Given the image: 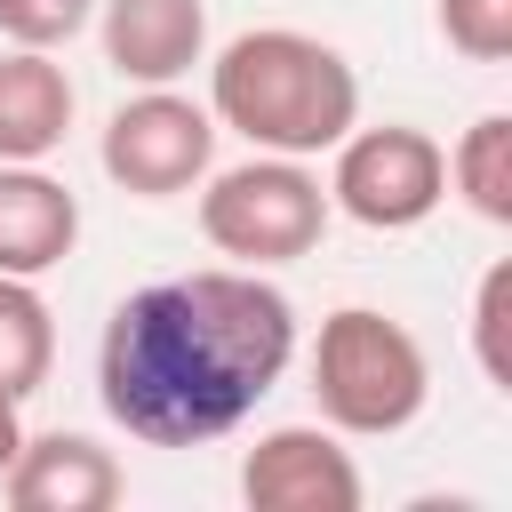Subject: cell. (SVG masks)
I'll return each instance as SVG.
<instances>
[{
	"mask_svg": "<svg viewBox=\"0 0 512 512\" xmlns=\"http://www.w3.org/2000/svg\"><path fill=\"white\" fill-rule=\"evenodd\" d=\"M296 360V304L256 264H208L112 304L96 344L104 416L144 448H200L256 416Z\"/></svg>",
	"mask_w": 512,
	"mask_h": 512,
	"instance_id": "cell-1",
	"label": "cell"
},
{
	"mask_svg": "<svg viewBox=\"0 0 512 512\" xmlns=\"http://www.w3.org/2000/svg\"><path fill=\"white\" fill-rule=\"evenodd\" d=\"M208 112H216V128L248 136L256 152L312 160L360 120V72L320 32L256 24V32L224 40V56L208 64Z\"/></svg>",
	"mask_w": 512,
	"mask_h": 512,
	"instance_id": "cell-2",
	"label": "cell"
},
{
	"mask_svg": "<svg viewBox=\"0 0 512 512\" xmlns=\"http://www.w3.org/2000/svg\"><path fill=\"white\" fill-rule=\"evenodd\" d=\"M312 400H320V424L328 432H352V440H384V432H408L432 400V360L424 344L376 312V304H344L320 320L312 336Z\"/></svg>",
	"mask_w": 512,
	"mask_h": 512,
	"instance_id": "cell-3",
	"label": "cell"
},
{
	"mask_svg": "<svg viewBox=\"0 0 512 512\" xmlns=\"http://www.w3.org/2000/svg\"><path fill=\"white\" fill-rule=\"evenodd\" d=\"M208 192H200V232H208V248L216 256H232V264H296V256H312L320 248V232H328V184L304 168V160H288V152H256V160H240V168H224V176H200Z\"/></svg>",
	"mask_w": 512,
	"mask_h": 512,
	"instance_id": "cell-4",
	"label": "cell"
},
{
	"mask_svg": "<svg viewBox=\"0 0 512 512\" xmlns=\"http://www.w3.org/2000/svg\"><path fill=\"white\" fill-rule=\"evenodd\" d=\"M328 152H336L328 208H344L368 232H416L448 200V152L424 128H408V120H384V128H360L352 120Z\"/></svg>",
	"mask_w": 512,
	"mask_h": 512,
	"instance_id": "cell-5",
	"label": "cell"
},
{
	"mask_svg": "<svg viewBox=\"0 0 512 512\" xmlns=\"http://www.w3.org/2000/svg\"><path fill=\"white\" fill-rule=\"evenodd\" d=\"M216 160V112L176 88H136L104 120V176L136 200H176Z\"/></svg>",
	"mask_w": 512,
	"mask_h": 512,
	"instance_id": "cell-6",
	"label": "cell"
},
{
	"mask_svg": "<svg viewBox=\"0 0 512 512\" xmlns=\"http://www.w3.org/2000/svg\"><path fill=\"white\" fill-rule=\"evenodd\" d=\"M240 496L248 512H360L368 480L328 424H272L240 456Z\"/></svg>",
	"mask_w": 512,
	"mask_h": 512,
	"instance_id": "cell-7",
	"label": "cell"
},
{
	"mask_svg": "<svg viewBox=\"0 0 512 512\" xmlns=\"http://www.w3.org/2000/svg\"><path fill=\"white\" fill-rule=\"evenodd\" d=\"M0 488H8L16 512H112L128 496V472H120V456L104 440L56 424V432H24Z\"/></svg>",
	"mask_w": 512,
	"mask_h": 512,
	"instance_id": "cell-8",
	"label": "cell"
},
{
	"mask_svg": "<svg viewBox=\"0 0 512 512\" xmlns=\"http://www.w3.org/2000/svg\"><path fill=\"white\" fill-rule=\"evenodd\" d=\"M104 64L136 88H176L208 56V0H96Z\"/></svg>",
	"mask_w": 512,
	"mask_h": 512,
	"instance_id": "cell-9",
	"label": "cell"
},
{
	"mask_svg": "<svg viewBox=\"0 0 512 512\" xmlns=\"http://www.w3.org/2000/svg\"><path fill=\"white\" fill-rule=\"evenodd\" d=\"M80 248V200L40 160H0V272L40 280Z\"/></svg>",
	"mask_w": 512,
	"mask_h": 512,
	"instance_id": "cell-10",
	"label": "cell"
},
{
	"mask_svg": "<svg viewBox=\"0 0 512 512\" xmlns=\"http://www.w3.org/2000/svg\"><path fill=\"white\" fill-rule=\"evenodd\" d=\"M72 72L56 64V48H16L0 56V160H48L72 136Z\"/></svg>",
	"mask_w": 512,
	"mask_h": 512,
	"instance_id": "cell-11",
	"label": "cell"
},
{
	"mask_svg": "<svg viewBox=\"0 0 512 512\" xmlns=\"http://www.w3.org/2000/svg\"><path fill=\"white\" fill-rule=\"evenodd\" d=\"M56 368V312L32 280L0 272V392L8 400H32Z\"/></svg>",
	"mask_w": 512,
	"mask_h": 512,
	"instance_id": "cell-12",
	"label": "cell"
},
{
	"mask_svg": "<svg viewBox=\"0 0 512 512\" xmlns=\"http://www.w3.org/2000/svg\"><path fill=\"white\" fill-rule=\"evenodd\" d=\"M448 184L464 192V208L480 224H512V120L504 112H480L456 152H448Z\"/></svg>",
	"mask_w": 512,
	"mask_h": 512,
	"instance_id": "cell-13",
	"label": "cell"
},
{
	"mask_svg": "<svg viewBox=\"0 0 512 512\" xmlns=\"http://www.w3.org/2000/svg\"><path fill=\"white\" fill-rule=\"evenodd\" d=\"M472 352L496 392H512V264H488L472 288Z\"/></svg>",
	"mask_w": 512,
	"mask_h": 512,
	"instance_id": "cell-14",
	"label": "cell"
},
{
	"mask_svg": "<svg viewBox=\"0 0 512 512\" xmlns=\"http://www.w3.org/2000/svg\"><path fill=\"white\" fill-rule=\"evenodd\" d=\"M440 40L464 64H504L512 56V0H440Z\"/></svg>",
	"mask_w": 512,
	"mask_h": 512,
	"instance_id": "cell-15",
	"label": "cell"
},
{
	"mask_svg": "<svg viewBox=\"0 0 512 512\" xmlns=\"http://www.w3.org/2000/svg\"><path fill=\"white\" fill-rule=\"evenodd\" d=\"M96 24V0H0V40L16 48H64Z\"/></svg>",
	"mask_w": 512,
	"mask_h": 512,
	"instance_id": "cell-16",
	"label": "cell"
},
{
	"mask_svg": "<svg viewBox=\"0 0 512 512\" xmlns=\"http://www.w3.org/2000/svg\"><path fill=\"white\" fill-rule=\"evenodd\" d=\"M24 448V416H16V400L0 392V472H8V456Z\"/></svg>",
	"mask_w": 512,
	"mask_h": 512,
	"instance_id": "cell-17",
	"label": "cell"
}]
</instances>
